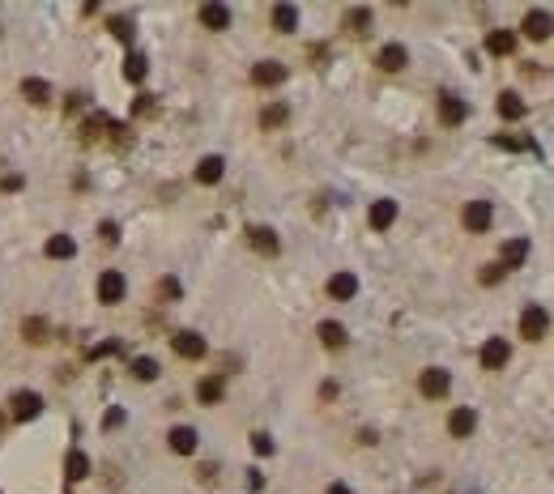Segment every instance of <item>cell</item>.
Listing matches in <instances>:
<instances>
[{
	"label": "cell",
	"instance_id": "cell-1",
	"mask_svg": "<svg viewBox=\"0 0 554 494\" xmlns=\"http://www.w3.org/2000/svg\"><path fill=\"white\" fill-rule=\"evenodd\" d=\"M448 388H452V375H448V371H439V366L422 371V379H418V392H422V397H431V401L448 397Z\"/></svg>",
	"mask_w": 554,
	"mask_h": 494
},
{
	"label": "cell",
	"instance_id": "cell-2",
	"mask_svg": "<svg viewBox=\"0 0 554 494\" xmlns=\"http://www.w3.org/2000/svg\"><path fill=\"white\" fill-rule=\"evenodd\" d=\"M124 290H128V282H124V273L120 268H107L102 277H98V303H120L124 299Z\"/></svg>",
	"mask_w": 554,
	"mask_h": 494
},
{
	"label": "cell",
	"instance_id": "cell-3",
	"mask_svg": "<svg viewBox=\"0 0 554 494\" xmlns=\"http://www.w3.org/2000/svg\"><path fill=\"white\" fill-rule=\"evenodd\" d=\"M546 328H550V315H546L537 303H529V307H525V315H520V337L541 341V337H546Z\"/></svg>",
	"mask_w": 554,
	"mask_h": 494
},
{
	"label": "cell",
	"instance_id": "cell-4",
	"mask_svg": "<svg viewBox=\"0 0 554 494\" xmlns=\"http://www.w3.org/2000/svg\"><path fill=\"white\" fill-rule=\"evenodd\" d=\"M508 358H512V350H508V341H504V337H490V341L482 345V366H486V371L508 366Z\"/></svg>",
	"mask_w": 554,
	"mask_h": 494
},
{
	"label": "cell",
	"instance_id": "cell-5",
	"mask_svg": "<svg viewBox=\"0 0 554 494\" xmlns=\"http://www.w3.org/2000/svg\"><path fill=\"white\" fill-rule=\"evenodd\" d=\"M9 409H13L18 422H30V418L43 413V397H39V392H13V405H9Z\"/></svg>",
	"mask_w": 554,
	"mask_h": 494
},
{
	"label": "cell",
	"instance_id": "cell-6",
	"mask_svg": "<svg viewBox=\"0 0 554 494\" xmlns=\"http://www.w3.org/2000/svg\"><path fill=\"white\" fill-rule=\"evenodd\" d=\"M529 39H550V30H554V18L546 13V9H529L525 13V26H520Z\"/></svg>",
	"mask_w": 554,
	"mask_h": 494
},
{
	"label": "cell",
	"instance_id": "cell-7",
	"mask_svg": "<svg viewBox=\"0 0 554 494\" xmlns=\"http://www.w3.org/2000/svg\"><path fill=\"white\" fill-rule=\"evenodd\" d=\"M465 116H469V107H465V102H461L457 94H443V98H439V120L448 124V128H457V124H461Z\"/></svg>",
	"mask_w": 554,
	"mask_h": 494
},
{
	"label": "cell",
	"instance_id": "cell-8",
	"mask_svg": "<svg viewBox=\"0 0 554 494\" xmlns=\"http://www.w3.org/2000/svg\"><path fill=\"white\" fill-rule=\"evenodd\" d=\"M367 222H371V231H388L397 222V200H375L371 213H367Z\"/></svg>",
	"mask_w": 554,
	"mask_h": 494
},
{
	"label": "cell",
	"instance_id": "cell-9",
	"mask_svg": "<svg viewBox=\"0 0 554 494\" xmlns=\"http://www.w3.org/2000/svg\"><path fill=\"white\" fill-rule=\"evenodd\" d=\"M252 81L256 85H282L286 81V64H277V60H260L252 69Z\"/></svg>",
	"mask_w": 554,
	"mask_h": 494
},
{
	"label": "cell",
	"instance_id": "cell-10",
	"mask_svg": "<svg viewBox=\"0 0 554 494\" xmlns=\"http://www.w3.org/2000/svg\"><path fill=\"white\" fill-rule=\"evenodd\" d=\"M405 64H410V51H405L401 43H388V47L379 51V69H384V73H401Z\"/></svg>",
	"mask_w": 554,
	"mask_h": 494
},
{
	"label": "cell",
	"instance_id": "cell-11",
	"mask_svg": "<svg viewBox=\"0 0 554 494\" xmlns=\"http://www.w3.org/2000/svg\"><path fill=\"white\" fill-rule=\"evenodd\" d=\"M465 226L478 231V235L490 226V200H469V205H465Z\"/></svg>",
	"mask_w": 554,
	"mask_h": 494
},
{
	"label": "cell",
	"instance_id": "cell-12",
	"mask_svg": "<svg viewBox=\"0 0 554 494\" xmlns=\"http://www.w3.org/2000/svg\"><path fill=\"white\" fill-rule=\"evenodd\" d=\"M328 294L332 299H354L358 294V277H354V273H332V277H328Z\"/></svg>",
	"mask_w": 554,
	"mask_h": 494
},
{
	"label": "cell",
	"instance_id": "cell-13",
	"mask_svg": "<svg viewBox=\"0 0 554 494\" xmlns=\"http://www.w3.org/2000/svg\"><path fill=\"white\" fill-rule=\"evenodd\" d=\"M486 51H490V56H512V51H516V34L512 30H490L486 34Z\"/></svg>",
	"mask_w": 554,
	"mask_h": 494
},
{
	"label": "cell",
	"instance_id": "cell-14",
	"mask_svg": "<svg viewBox=\"0 0 554 494\" xmlns=\"http://www.w3.org/2000/svg\"><path fill=\"white\" fill-rule=\"evenodd\" d=\"M201 26L227 30V26H231V9H227V5H201Z\"/></svg>",
	"mask_w": 554,
	"mask_h": 494
},
{
	"label": "cell",
	"instance_id": "cell-15",
	"mask_svg": "<svg viewBox=\"0 0 554 494\" xmlns=\"http://www.w3.org/2000/svg\"><path fill=\"white\" fill-rule=\"evenodd\" d=\"M175 354L180 358H201L205 354V337L201 333H175Z\"/></svg>",
	"mask_w": 554,
	"mask_h": 494
},
{
	"label": "cell",
	"instance_id": "cell-16",
	"mask_svg": "<svg viewBox=\"0 0 554 494\" xmlns=\"http://www.w3.org/2000/svg\"><path fill=\"white\" fill-rule=\"evenodd\" d=\"M473 426H478V413H473V409H452L448 430H452L457 439H469V434H473Z\"/></svg>",
	"mask_w": 554,
	"mask_h": 494
},
{
	"label": "cell",
	"instance_id": "cell-17",
	"mask_svg": "<svg viewBox=\"0 0 554 494\" xmlns=\"http://www.w3.org/2000/svg\"><path fill=\"white\" fill-rule=\"evenodd\" d=\"M222 392H227V383H222V375H209V379H201V383H196V397H201V405H217V401H222Z\"/></svg>",
	"mask_w": 554,
	"mask_h": 494
},
{
	"label": "cell",
	"instance_id": "cell-18",
	"mask_svg": "<svg viewBox=\"0 0 554 494\" xmlns=\"http://www.w3.org/2000/svg\"><path fill=\"white\" fill-rule=\"evenodd\" d=\"M222 171H227V162H222L217 153H209V158H201V167H196V184H217Z\"/></svg>",
	"mask_w": 554,
	"mask_h": 494
},
{
	"label": "cell",
	"instance_id": "cell-19",
	"mask_svg": "<svg viewBox=\"0 0 554 494\" xmlns=\"http://www.w3.org/2000/svg\"><path fill=\"white\" fill-rule=\"evenodd\" d=\"M171 452H180V456H192L196 452V430L192 426H175L171 430Z\"/></svg>",
	"mask_w": 554,
	"mask_h": 494
},
{
	"label": "cell",
	"instance_id": "cell-20",
	"mask_svg": "<svg viewBox=\"0 0 554 494\" xmlns=\"http://www.w3.org/2000/svg\"><path fill=\"white\" fill-rule=\"evenodd\" d=\"M65 477H69V481H81V477H90V456L73 448V452L65 456Z\"/></svg>",
	"mask_w": 554,
	"mask_h": 494
},
{
	"label": "cell",
	"instance_id": "cell-21",
	"mask_svg": "<svg viewBox=\"0 0 554 494\" xmlns=\"http://www.w3.org/2000/svg\"><path fill=\"white\" fill-rule=\"evenodd\" d=\"M47 256H51V260H73V256H77V243H73L69 235H51V239H47Z\"/></svg>",
	"mask_w": 554,
	"mask_h": 494
},
{
	"label": "cell",
	"instance_id": "cell-22",
	"mask_svg": "<svg viewBox=\"0 0 554 494\" xmlns=\"http://www.w3.org/2000/svg\"><path fill=\"white\" fill-rule=\"evenodd\" d=\"M248 235H252V247H256L260 256H277V235H273L269 226H252Z\"/></svg>",
	"mask_w": 554,
	"mask_h": 494
},
{
	"label": "cell",
	"instance_id": "cell-23",
	"mask_svg": "<svg viewBox=\"0 0 554 494\" xmlns=\"http://www.w3.org/2000/svg\"><path fill=\"white\" fill-rule=\"evenodd\" d=\"M22 94H26L34 107L51 102V85H47V81H39V77H26V81H22Z\"/></svg>",
	"mask_w": 554,
	"mask_h": 494
},
{
	"label": "cell",
	"instance_id": "cell-24",
	"mask_svg": "<svg viewBox=\"0 0 554 494\" xmlns=\"http://www.w3.org/2000/svg\"><path fill=\"white\" fill-rule=\"evenodd\" d=\"M320 341H324L328 350H342V345H346V328L332 324V320H324V324H320Z\"/></svg>",
	"mask_w": 554,
	"mask_h": 494
},
{
	"label": "cell",
	"instance_id": "cell-25",
	"mask_svg": "<svg viewBox=\"0 0 554 494\" xmlns=\"http://www.w3.org/2000/svg\"><path fill=\"white\" fill-rule=\"evenodd\" d=\"M273 26L282 30V34H290V30L299 26V9H295V5H277V9H273Z\"/></svg>",
	"mask_w": 554,
	"mask_h": 494
},
{
	"label": "cell",
	"instance_id": "cell-26",
	"mask_svg": "<svg viewBox=\"0 0 554 494\" xmlns=\"http://www.w3.org/2000/svg\"><path fill=\"white\" fill-rule=\"evenodd\" d=\"M499 116H504V120H520L525 116L520 94H499Z\"/></svg>",
	"mask_w": 554,
	"mask_h": 494
},
{
	"label": "cell",
	"instance_id": "cell-27",
	"mask_svg": "<svg viewBox=\"0 0 554 494\" xmlns=\"http://www.w3.org/2000/svg\"><path fill=\"white\" fill-rule=\"evenodd\" d=\"M145 69H149V64H145L141 51H128V60H124V77H128L133 85H137V81H145Z\"/></svg>",
	"mask_w": 554,
	"mask_h": 494
},
{
	"label": "cell",
	"instance_id": "cell-28",
	"mask_svg": "<svg viewBox=\"0 0 554 494\" xmlns=\"http://www.w3.org/2000/svg\"><path fill=\"white\" fill-rule=\"evenodd\" d=\"M525 256H529V243H525V239H512V243H504V264H508V268L525 264Z\"/></svg>",
	"mask_w": 554,
	"mask_h": 494
},
{
	"label": "cell",
	"instance_id": "cell-29",
	"mask_svg": "<svg viewBox=\"0 0 554 494\" xmlns=\"http://www.w3.org/2000/svg\"><path fill=\"white\" fill-rule=\"evenodd\" d=\"M346 26H350L354 34H367V30H371V9H350V13H346Z\"/></svg>",
	"mask_w": 554,
	"mask_h": 494
},
{
	"label": "cell",
	"instance_id": "cell-30",
	"mask_svg": "<svg viewBox=\"0 0 554 494\" xmlns=\"http://www.w3.org/2000/svg\"><path fill=\"white\" fill-rule=\"evenodd\" d=\"M133 375H137L141 383H149V379H158V362H154V358H137V362H133Z\"/></svg>",
	"mask_w": 554,
	"mask_h": 494
},
{
	"label": "cell",
	"instance_id": "cell-31",
	"mask_svg": "<svg viewBox=\"0 0 554 494\" xmlns=\"http://www.w3.org/2000/svg\"><path fill=\"white\" fill-rule=\"evenodd\" d=\"M286 116H290V111H286V107H282V102H277V107H264V116H260V124H264V128H277V124H286Z\"/></svg>",
	"mask_w": 554,
	"mask_h": 494
},
{
	"label": "cell",
	"instance_id": "cell-32",
	"mask_svg": "<svg viewBox=\"0 0 554 494\" xmlns=\"http://www.w3.org/2000/svg\"><path fill=\"white\" fill-rule=\"evenodd\" d=\"M111 34H116L120 43H133V22L128 18H111Z\"/></svg>",
	"mask_w": 554,
	"mask_h": 494
},
{
	"label": "cell",
	"instance_id": "cell-33",
	"mask_svg": "<svg viewBox=\"0 0 554 494\" xmlns=\"http://www.w3.org/2000/svg\"><path fill=\"white\" fill-rule=\"evenodd\" d=\"M252 452H256V456H269V452H273V439H269V434H252Z\"/></svg>",
	"mask_w": 554,
	"mask_h": 494
},
{
	"label": "cell",
	"instance_id": "cell-34",
	"mask_svg": "<svg viewBox=\"0 0 554 494\" xmlns=\"http://www.w3.org/2000/svg\"><path fill=\"white\" fill-rule=\"evenodd\" d=\"M43 333H47L43 320H30V324H26V337H30V341H43Z\"/></svg>",
	"mask_w": 554,
	"mask_h": 494
},
{
	"label": "cell",
	"instance_id": "cell-35",
	"mask_svg": "<svg viewBox=\"0 0 554 494\" xmlns=\"http://www.w3.org/2000/svg\"><path fill=\"white\" fill-rule=\"evenodd\" d=\"M116 350H120V341H102V345L90 350V358H107V354H116Z\"/></svg>",
	"mask_w": 554,
	"mask_h": 494
},
{
	"label": "cell",
	"instance_id": "cell-36",
	"mask_svg": "<svg viewBox=\"0 0 554 494\" xmlns=\"http://www.w3.org/2000/svg\"><path fill=\"white\" fill-rule=\"evenodd\" d=\"M499 277H504V268H499V264H490V268H486V273H482V282H486V286H494V282H499Z\"/></svg>",
	"mask_w": 554,
	"mask_h": 494
},
{
	"label": "cell",
	"instance_id": "cell-37",
	"mask_svg": "<svg viewBox=\"0 0 554 494\" xmlns=\"http://www.w3.org/2000/svg\"><path fill=\"white\" fill-rule=\"evenodd\" d=\"M120 422H124V409H111V413L102 418V426H107V430H111V426H120Z\"/></svg>",
	"mask_w": 554,
	"mask_h": 494
},
{
	"label": "cell",
	"instance_id": "cell-38",
	"mask_svg": "<svg viewBox=\"0 0 554 494\" xmlns=\"http://www.w3.org/2000/svg\"><path fill=\"white\" fill-rule=\"evenodd\" d=\"M0 188H5V192H13V188H22V175H5V179H0Z\"/></svg>",
	"mask_w": 554,
	"mask_h": 494
},
{
	"label": "cell",
	"instance_id": "cell-39",
	"mask_svg": "<svg viewBox=\"0 0 554 494\" xmlns=\"http://www.w3.org/2000/svg\"><path fill=\"white\" fill-rule=\"evenodd\" d=\"M328 494H354V490H350V486H342V481H337V486H328Z\"/></svg>",
	"mask_w": 554,
	"mask_h": 494
}]
</instances>
